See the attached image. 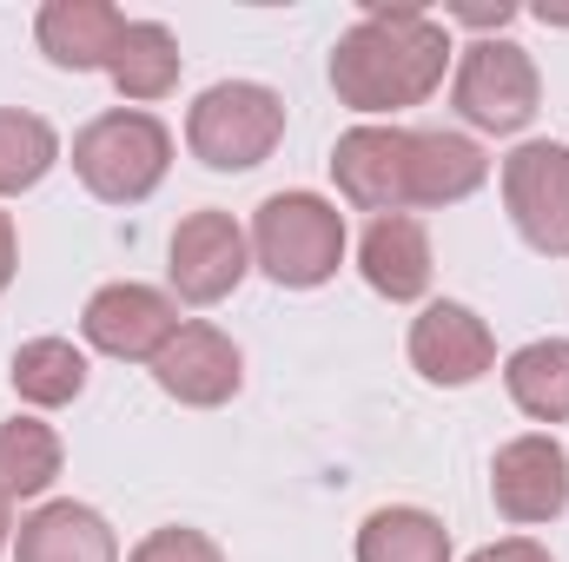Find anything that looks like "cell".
<instances>
[{"label": "cell", "mask_w": 569, "mask_h": 562, "mask_svg": "<svg viewBox=\"0 0 569 562\" xmlns=\"http://www.w3.org/2000/svg\"><path fill=\"white\" fill-rule=\"evenodd\" d=\"M127 33V13L113 0H47L33 13V40L53 67L67 73H107L113 47Z\"/></svg>", "instance_id": "cell-13"}, {"label": "cell", "mask_w": 569, "mask_h": 562, "mask_svg": "<svg viewBox=\"0 0 569 562\" xmlns=\"http://www.w3.org/2000/svg\"><path fill=\"white\" fill-rule=\"evenodd\" d=\"M358 272L378 298L391 304H418L430 291V232L418 212H385L365 225L358 239Z\"/></svg>", "instance_id": "cell-14"}, {"label": "cell", "mask_w": 569, "mask_h": 562, "mask_svg": "<svg viewBox=\"0 0 569 562\" xmlns=\"http://www.w3.org/2000/svg\"><path fill=\"white\" fill-rule=\"evenodd\" d=\"M450 20H470V27H510L517 7H510V0H497V7H450Z\"/></svg>", "instance_id": "cell-26"}, {"label": "cell", "mask_w": 569, "mask_h": 562, "mask_svg": "<svg viewBox=\"0 0 569 562\" xmlns=\"http://www.w3.org/2000/svg\"><path fill=\"white\" fill-rule=\"evenodd\" d=\"M252 272V239L239 232L232 212L219 205H199L172 225V245H166V279L179 304H226Z\"/></svg>", "instance_id": "cell-6"}, {"label": "cell", "mask_w": 569, "mask_h": 562, "mask_svg": "<svg viewBox=\"0 0 569 562\" xmlns=\"http://www.w3.org/2000/svg\"><path fill=\"white\" fill-rule=\"evenodd\" d=\"M470 562H557L543 543H530V536H503V543H483Z\"/></svg>", "instance_id": "cell-24"}, {"label": "cell", "mask_w": 569, "mask_h": 562, "mask_svg": "<svg viewBox=\"0 0 569 562\" xmlns=\"http://www.w3.org/2000/svg\"><path fill=\"white\" fill-rule=\"evenodd\" d=\"M411 364L437 391H463V384L497 371V338H490V324L470 304L430 298L425 311L411 318Z\"/></svg>", "instance_id": "cell-12"}, {"label": "cell", "mask_w": 569, "mask_h": 562, "mask_svg": "<svg viewBox=\"0 0 569 562\" xmlns=\"http://www.w3.org/2000/svg\"><path fill=\"white\" fill-rule=\"evenodd\" d=\"M503 391L530 423H569V338H537L503 358Z\"/></svg>", "instance_id": "cell-17"}, {"label": "cell", "mask_w": 569, "mask_h": 562, "mask_svg": "<svg viewBox=\"0 0 569 562\" xmlns=\"http://www.w3.org/2000/svg\"><path fill=\"white\" fill-rule=\"evenodd\" d=\"M490 503L503 523L537 530L569 510V450L550 430H523L490 456Z\"/></svg>", "instance_id": "cell-9"}, {"label": "cell", "mask_w": 569, "mask_h": 562, "mask_svg": "<svg viewBox=\"0 0 569 562\" xmlns=\"http://www.w3.org/2000/svg\"><path fill=\"white\" fill-rule=\"evenodd\" d=\"M172 165V133L146 107H113L73 133V172L100 205H140Z\"/></svg>", "instance_id": "cell-2"}, {"label": "cell", "mask_w": 569, "mask_h": 562, "mask_svg": "<svg viewBox=\"0 0 569 562\" xmlns=\"http://www.w3.org/2000/svg\"><path fill=\"white\" fill-rule=\"evenodd\" d=\"M152 384L172 398V404H186V411H219V404H232L239 398V384H246V358H239V344L219 331V324H179L172 331V344L152 358Z\"/></svg>", "instance_id": "cell-11"}, {"label": "cell", "mask_w": 569, "mask_h": 562, "mask_svg": "<svg viewBox=\"0 0 569 562\" xmlns=\"http://www.w3.org/2000/svg\"><path fill=\"white\" fill-rule=\"evenodd\" d=\"M503 212L543 259H569V145L530 140L503 159Z\"/></svg>", "instance_id": "cell-7"}, {"label": "cell", "mask_w": 569, "mask_h": 562, "mask_svg": "<svg viewBox=\"0 0 569 562\" xmlns=\"http://www.w3.org/2000/svg\"><path fill=\"white\" fill-rule=\"evenodd\" d=\"M53 165H60V133L27 107H0V199L33 192Z\"/></svg>", "instance_id": "cell-22"}, {"label": "cell", "mask_w": 569, "mask_h": 562, "mask_svg": "<svg viewBox=\"0 0 569 562\" xmlns=\"http://www.w3.org/2000/svg\"><path fill=\"white\" fill-rule=\"evenodd\" d=\"M252 265L284 291H318L345 265V212L318 192H272L252 212Z\"/></svg>", "instance_id": "cell-3"}, {"label": "cell", "mask_w": 569, "mask_h": 562, "mask_svg": "<svg viewBox=\"0 0 569 562\" xmlns=\"http://www.w3.org/2000/svg\"><path fill=\"white\" fill-rule=\"evenodd\" d=\"M411 159H418V133L411 127H351L331 145V179L345 192V205L385 219V212H411Z\"/></svg>", "instance_id": "cell-8"}, {"label": "cell", "mask_w": 569, "mask_h": 562, "mask_svg": "<svg viewBox=\"0 0 569 562\" xmlns=\"http://www.w3.org/2000/svg\"><path fill=\"white\" fill-rule=\"evenodd\" d=\"M127 562H226V550L206 536V530H186V523H166V530H152L133 543V556Z\"/></svg>", "instance_id": "cell-23"}, {"label": "cell", "mask_w": 569, "mask_h": 562, "mask_svg": "<svg viewBox=\"0 0 569 562\" xmlns=\"http://www.w3.org/2000/svg\"><path fill=\"white\" fill-rule=\"evenodd\" d=\"M13 378V398L33 404V411H60L87 391V351L73 338H27L7 364Z\"/></svg>", "instance_id": "cell-19"}, {"label": "cell", "mask_w": 569, "mask_h": 562, "mask_svg": "<svg viewBox=\"0 0 569 562\" xmlns=\"http://www.w3.org/2000/svg\"><path fill=\"white\" fill-rule=\"evenodd\" d=\"M358 562H450V530L418 503H385L358 523Z\"/></svg>", "instance_id": "cell-20"}, {"label": "cell", "mask_w": 569, "mask_h": 562, "mask_svg": "<svg viewBox=\"0 0 569 562\" xmlns=\"http://www.w3.org/2000/svg\"><path fill=\"white\" fill-rule=\"evenodd\" d=\"M450 27L411 7V0H371L365 20H351L331 47V93L338 107L365 113V120H391V113H411L425 107L430 93L443 87V67H450Z\"/></svg>", "instance_id": "cell-1"}, {"label": "cell", "mask_w": 569, "mask_h": 562, "mask_svg": "<svg viewBox=\"0 0 569 562\" xmlns=\"http://www.w3.org/2000/svg\"><path fill=\"white\" fill-rule=\"evenodd\" d=\"M60 436H53V423L40 418H7L0 423V496L7 503H33V496H47L53 490V476H60Z\"/></svg>", "instance_id": "cell-21"}, {"label": "cell", "mask_w": 569, "mask_h": 562, "mask_svg": "<svg viewBox=\"0 0 569 562\" xmlns=\"http://www.w3.org/2000/svg\"><path fill=\"white\" fill-rule=\"evenodd\" d=\"M450 107L477 127V133H523L543 107V73L530 60V47L483 33L470 47H457V73H450Z\"/></svg>", "instance_id": "cell-5"}, {"label": "cell", "mask_w": 569, "mask_h": 562, "mask_svg": "<svg viewBox=\"0 0 569 562\" xmlns=\"http://www.w3.org/2000/svg\"><path fill=\"white\" fill-rule=\"evenodd\" d=\"M279 140H284V100L266 80H219L186 113V145L212 172H252L279 152Z\"/></svg>", "instance_id": "cell-4"}, {"label": "cell", "mask_w": 569, "mask_h": 562, "mask_svg": "<svg viewBox=\"0 0 569 562\" xmlns=\"http://www.w3.org/2000/svg\"><path fill=\"white\" fill-rule=\"evenodd\" d=\"M20 272V232H13V212H0V291Z\"/></svg>", "instance_id": "cell-25"}, {"label": "cell", "mask_w": 569, "mask_h": 562, "mask_svg": "<svg viewBox=\"0 0 569 562\" xmlns=\"http://www.w3.org/2000/svg\"><path fill=\"white\" fill-rule=\"evenodd\" d=\"M179 67H186V53H179V40H172L166 20H127L120 47L107 60V80L120 87V100L152 107V100H166L179 87Z\"/></svg>", "instance_id": "cell-16"}, {"label": "cell", "mask_w": 569, "mask_h": 562, "mask_svg": "<svg viewBox=\"0 0 569 562\" xmlns=\"http://www.w3.org/2000/svg\"><path fill=\"white\" fill-rule=\"evenodd\" d=\"M80 331H87V344H93L100 358L152 364V358L172 344V331H179V304H172V291H159V284L120 279V284H100V291L87 298Z\"/></svg>", "instance_id": "cell-10"}, {"label": "cell", "mask_w": 569, "mask_h": 562, "mask_svg": "<svg viewBox=\"0 0 569 562\" xmlns=\"http://www.w3.org/2000/svg\"><path fill=\"white\" fill-rule=\"evenodd\" d=\"M13 562H120V536L93 503H40L13 530Z\"/></svg>", "instance_id": "cell-15"}, {"label": "cell", "mask_w": 569, "mask_h": 562, "mask_svg": "<svg viewBox=\"0 0 569 562\" xmlns=\"http://www.w3.org/2000/svg\"><path fill=\"white\" fill-rule=\"evenodd\" d=\"M7 543H13V503L0 496V550H7Z\"/></svg>", "instance_id": "cell-27"}, {"label": "cell", "mask_w": 569, "mask_h": 562, "mask_svg": "<svg viewBox=\"0 0 569 562\" xmlns=\"http://www.w3.org/2000/svg\"><path fill=\"white\" fill-rule=\"evenodd\" d=\"M490 179V159L470 133H418L411 159V205H457Z\"/></svg>", "instance_id": "cell-18"}]
</instances>
